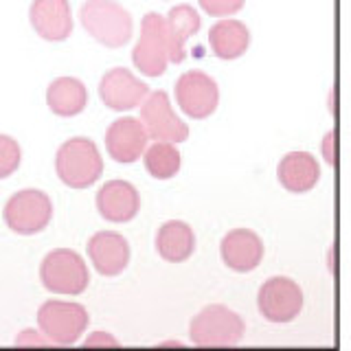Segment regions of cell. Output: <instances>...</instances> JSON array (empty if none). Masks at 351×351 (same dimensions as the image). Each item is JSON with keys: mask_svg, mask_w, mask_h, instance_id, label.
Listing matches in <instances>:
<instances>
[{"mask_svg": "<svg viewBox=\"0 0 351 351\" xmlns=\"http://www.w3.org/2000/svg\"><path fill=\"white\" fill-rule=\"evenodd\" d=\"M55 171L71 189H88L104 173V158L97 143L86 136H75L62 143L55 154Z\"/></svg>", "mask_w": 351, "mask_h": 351, "instance_id": "cell-1", "label": "cell"}, {"mask_svg": "<svg viewBox=\"0 0 351 351\" xmlns=\"http://www.w3.org/2000/svg\"><path fill=\"white\" fill-rule=\"evenodd\" d=\"M80 20L88 36L108 49L125 47L134 33V20L130 11L114 0H86L80 9Z\"/></svg>", "mask_w": 351, "mask_h": 351, "instance_id": "cell-2", "label": "cell"}, {"mask_svg": "<svg viewBox=\"0 0 351 351\" xmlns=\"http://www.w3.org/2000/svg\"><path fill=\"white\" fill-rule=\"evenodd\" d=\"M246 325L241 316L226 305H206L189 325V338L197 347H235L241 343Z\"/></svg>", "mask_w": 351, "mask_h": 351, "instance_id": "cell-3", "label": "cell"}, {"mask_svg": "<svg viewBox=\"0 0 351 351\" xmlns=\"http://www.w3.org/2000/svg\"><path fill=\"white\" fill-rule=\"evenodd\" d=\"M40 281L53 294L77 296L86 292L90 283V272L77 250L55 248L40 263Z\"/></svg>", "mask_w": 351, "mask_h": 351, "instance_id": "cell-4", "label": "cell"}, {"mask_svg": "<svg viewBox=\"0 0 351 351\" xmlns=\"http://www.w3.org/2000/svg\"><path fill=\"white\" fill-rule=\"evenodd\" d=\"M90 316L82 303L75 301H47L38 310V327L53 345H75L88 329Z\"/></svg>", "mask_w": 351, "mask_h": 351, "instance_id": "cell-5", "label": "cell"}, {"mask_svg": "<svg viewBox=\"0 0 351 351\" xmlns=\"http://www.w3.org/2000/svg\"><path fill=\"white\" fill-rule=\"evenodd\" d=\"M132 62L147 77H160L167 71L169 60V36L167 22L156 11L145 14L141 22V38L132 51Z\"/></svg>", "mask_w": 351, "mask_h": 351, "instance_id": "cell-6", "label": "cell"}, {"mask_svg": "<svg viewBox=\"0 0 351 351\" xmlns=\"http://www.w3.org/2000/svg\"><path fill=\"white\" fill-rule=\"evenodd\" d=\"M5 222L18 235L42 233L53 219L51 197L40 189H22L5 204Z\"/></svg>", "mask_w": 351, "mask_h": 351, "instance_id": "cell-7", "label": "cell"}, {"mask_svg": "<svg viewBox=\"0 0 351 351\" xmlns=\"http://www.w3.org/2000/svg\"><path fill=\"white\" fill-rule=\"evenodd\" d=\"M261 316L270 323H290L303 310V290L290 277H270L257 294Z\"/></svg>", "mask_w": 351, "mask_h": 351, "instance_id": "cell-8", "label": "cell"}, {"mask_svg": "<svg viewBox=\"0 0 351 351\" xmlns=\"http://www.w3.org/2000/svg\"><path fill=\"white\" fill-rule=\"evenodd\" d=\"M176 101L186 117L206 119L219 106V88L211 75L202 71H186L176 82Z\"/></svg>", "mask_w": 351, "mask_h": 351, "instance_id": "cell-9", "label": "cell"}, {"mask_svg": "<svg viewBox=\"0 0 351 351\" xmlns=\"http://www.w3.org/2000/svg\"><path fill=\"white\" fill-rule=\"evenodd\" d=\"M141 121L152 141L182 143L189 136V125L173 112L169 95L165 90H154L141 106Z\"/></svg>", "mask_w": 351, "mask_h": 351, "instance_id": "cell-10", "label": "cell"}, {"mask_svg": "<svg viewBox=\"0 0 351 351\" xmlns=\"http://www.w3.org/2000/svg\"><path fill=\"white\" fill-rule=\"evenodd\" d=\"M149 95V86L143 84L138 77L128 69L108 71L99 82V97L101 101L117 112L141 108Z\"/></svg>", "mask_w": 351, "mask_h": 351, "instance_id": "cell-11", "label": "cell"}, {"mask_svg": "<svg viewBox=\"0 0 351 351\" xmlns=\"http://www.w3.org/2000/svg\"><path fill=\"white\" fill-rule=\"evenodd\" d=\"M149 134L145 130V123L134 117H121L112 121L106 132V149L110 158L117 162H136L145 149L149 147Z\"/></svg>", "mask_w": 351, "mask_h": 351, "instance_id": "cell-12", "label": "cell"}, {"mask_svg": "<svg viewBox=\"0 0 351 351\" xmlns=\"http://www.w3.org/2000/svg\"><path fill=\"white\" fill-rule=\"evenodd\" d=\"M97 211L112 224H125L141 211V195L128 180H108L97 191Z\"/></svg>", "mask_w": 351, "mask_h": 351, "instance_id": "cell-13", "label": "cell"}, {"mask_svg": "<svg viewBox=\"0 0 351 351\" xmlns=\"http://www.w3.org/2000/svg\"><path fill=\"white\" fill-rule=\"evenodd\" d=\"M88 257L101 277H117L130 263V244L114 230H99L88 239Z\"/></svg>", "mask_w": 351, "mask_h": 351, "instance_id": "cell-14", "label": "cell"}, {"mask_svg": "<svg viewBox=\"0 0 351 351\" xmlns=\"http://www.w3.org/2000/svg\"><path fill=\"white\" fill-rule=\"evenodd\" d=\"M29 20L38 36L49 42H64L73 33L69 0H33Z\"/></svg>", "mask_w": 351, "mask_h": 351, "instance_id": "cell-15", "label": "cell"}, {"mask_svg": "<svg viewBox=\"0 0 351 351\" xmlns=\"http://www.w3.org/2000/svg\"><path fill=\"white\" fill-rule=\"evenodd\" d=\"M222 261L235 272H252L263 259V241L250 228H235L219 244Z\"/></svg>", "mask_w": 351, "mask_h": 351, "instance_id": "cell-16", "label": "cell"}, {"mask_svg": "<svg viewBox=\"0 0 351 351\" xmlns=\"http://www.w3.org/2000/svg\"><path fill=\"white\" fill-rule=\"evenodd\" d=\"M277 178L290 193H307L321 180V167L310 152H288L277 165Z\"/></svg>", "mask_w": 351, "mask_h": 351, "instance_id": "cell-17", "label": "cell"}, {"mask_svg": "<svg viewBox=\"0 0 351 351\" xmlns=\"http://www.w3.org/2000/svg\"><path fill=\"white\" fill-rule=\"evenodd\" d=\"M165 22L169 36V60L173 64H182L186 58V40L200 31L202 18L191 5H176L169 9Z\"/></svg>", "mask_w": 351, "mask_h": 351, "instance_id": "cell-18", "label": "cell"}, {"mask_svg": "<svg viewBox=\"0 0 351 351\" xmlns=\"http://www.w3.org/2000/svg\"><path fill=\"white\" fill-rule=\"evenodd\" d=\"M49 110L58 117H77L88 106V90L77 77H58L47 88Z\"/></svg>", "mask_w": 351, "mask_h": 351, "instance_id": "cell-19", "label": "cell"}, {"mask_svg": "<svg viewBox=\"0 0 351 351\" xmlns=\"http://www.w3.org/2000/svg\"><path fill=\"white\" fill-rule=\"evenodd\" d=\"M156 250L158 255L169 263L186 261L195 250L193 228L182 219H169L156 233Z\"/></svg>", "mask_w": 351, "mask_h": 351, "instance_id": "cell-20", "label": "cell"}, {"mask_svg": "<svg viewBox=\"0 0 351 351\" xmlns=\"http://www.w3.org/2000/svg\"><path fill=\"white\" fill-rule=\"evenodd\" d=\"M208 44L219 60H237L246 53L250 44V31L244 22L222 18L208 31Z\"/></svg>", "mask_w": 351, "mask_h": 351, "instance_id": "cell-21", "label": "cell"}, {"mask_svg": "<svg viewBox=\"0 0 351 351\" xmlns=\"http://www.w3.org/2000/svg\"><path fill=\"white\" fill-rule=\"evenodd\" d=\"M145 160V169L152 178L156 180H169L180 171V152L176 147V143L169 141H154L152 145L143 154Z\"/></svg>", "mask_w": 351, "mask_h": 351, "instance_id": "cell-22", "label": "cell"}, {"mask_svg": "<svg viewBox=\"0 0 351 351\" xmlns=\"http://www.w3.org/2000/svg\"><path fill=\"white\" fill-rule=\"evenodd\" d=\"M20 156L22 152L18 147V143L9 134L0 136V178H9L20 167Z\"/></svg>", "mask_w": 351, "mask_h": 351, "instance_id": "cell-23", "label": "cell"}, {"mask_svg": "<svg viewBox=\"0 0 351 351\" xmlns=\"http://www.w3.org/2000/svg\"><path fill=\"white\" fill-rule=\"evenodd\" d=\"M200 7L213 18H228L244 7L246 0H197Z\"/></svg>", "mask_w": 351, "mask_h": 351, "instance_id": "cell-24", "label": "cell"}, {"mask_svg": "<svg viewBox=\"0 0 351 351\" xmlns=\"http://www.w3.org/2000/svg\"><path fill=\"white\" fill-rule=\"evenodd\" d=\"M53 345L51 340L40 332H36V329H25L22 334H18L16 338V347H49Z\"/></svg>", "mask_w": 351, "mask_h": 351, "instance_id": "cell-25", "label": "cell"}, {"mask_svg": "<svg viewBox=\"0 0 351 351\" xmlns=\"http://www.w3.org/2000/svg\"><path fill=\"white\" fill-rule=\"evenodd\" d=\"M323 158L327 165L336 167L338 165V130H329L323 138Z\"/></svg>", "mask_w": 351, "mask_h": 351, "instance_id": "cell-26", "label": "cell"}, {"mask_svg": "<svg viewBox=\"0 0 351 351\" xmlns=\"http://www.w3.org/2000/svg\"><path fill=\"white\" fill-rule=\"evenodd\" d=\"M86 347H95V345H110V347H117L119 345V340L112 338L108 332H95L93 336H88L86 338Z\"/></svg>", "mask_w": 351, "mask_h": 351, "instance_id": "cell-27", "label": "cell"}]
</instances>
